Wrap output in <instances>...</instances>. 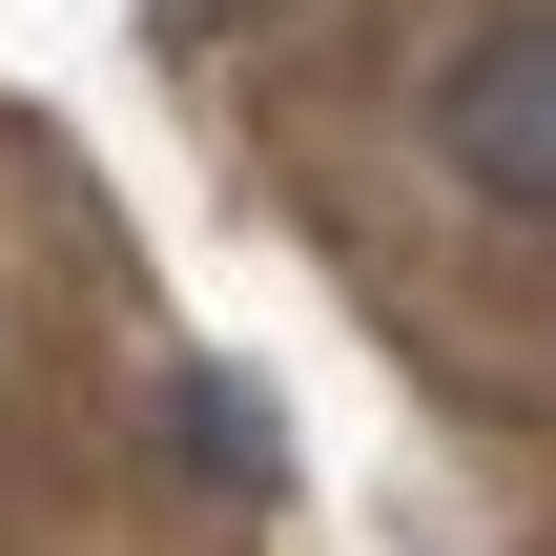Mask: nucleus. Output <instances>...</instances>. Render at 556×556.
I'll use <instances>...</instances> for the list:
<instances>
[{"label": "nucleus", "mask_w": 556, "mask_h": 556, "mask_svg": "<svg viewBox=\"0 0 556 556\" xmlns=\"http://www.w3.org/2000/svg\"><path fill=\"white\" fill-rule=\"evenodd\" d=\"M433 165H454L475 206H516V227H556V0H516V21H475V41L433 62Z\"/></svg>", "instance_id": "nucleus-1"}, {"label": "nucleus", "mask_w": 556, "mask_h": 556, "mask_svg": "<svg viewBox=\"0 0 556 556\" xmlns=\"http://www.w3.org/2000/svg\"><path fill=\"white\" fill-rule=\"evenodd\" d=\"M165 21H227V0H165Z\"/></svg>", "instance_id": "nucleus-2"}]
</instances>
